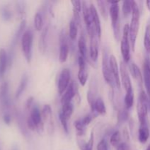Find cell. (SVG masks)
Returning <instances> with one entry per match:
<instances>
[{"label":"cell","mask_w":150,"mask_h":150,"mask_svg":"<svg viewBox=\"0 0 150 150\" xmlns=\"http://www.w3.org/2000/svg\"><path fill=\"white\" fill-rule=\"evenodd\" d=\"M117 150H129V147L127 144L122 142V143H120V144L117 146Z\"/></svg>","instance_id":"bcb514c9"},{"label":"cell","mask_w":150,"mask_h":150,"mask_svg":"<svg viewBox=\"0 0 150 150\" xmlns=\"http://www.w3.org/2000/svg\"><path fill=\"white\" fill-rule=\"evenodd\" d=\"M29 117L32 120L36 125V130L38 133H42L44 130V122L42 121V114L38 107L34 106L30 111Z\"/></svg>","instance_id":"9a60e30c"},{"label":"cell","mask_w":150,"mask_h":150,"mask_svg":"<svg viewBox=\"0 0 150 150\" xmlns=\"http://www.w3.org/2000/svg\"><path fill=\"white\" fill-rule=\"evenodd\" d=\"M78 48H79V54L83 57L86 61H87V48H86V42L83 33H81L80 38L78 41Z\"/></svg>","instance_id":"44dd1931"},{"label":"cell","mask_w":150,"mask_h":150,"mask_svg":"<svg viewBox=\"0 0 150 150\" xmlns=\"http://www.w3.org/2000/svg\"><path fill=\"white\" fill-rule=\"evenodd\" d=\"M146 150H150V144L149 145V146H147V148H146Z\"/></svg>","instance_id":"f907efd6"},{"label":"cell","mask_w":150,"mask_h":150,"mask_svg":"<svg viewBox=\"0 0 150 150\" xmlns=\"http://www.w3.org/2000/svg\"><path fill=\"white\" fill-rule=\"evenodd\" d=\"M120 76H121V83H122V86L124 87L125 92H130V91H133L131 80H130V75H129L126 64L124 62H120Z\"/></svg>","instance_id":"30bf717a"},{"label":"cell","mask_w":150,"mask_h":150,"mask_svg":"<svg viewBox=\"0 0 150 150\" xmlns=\"http://www.w3.org/2000/svg\"><path fill=\"white\" fill-rule=\"evenodd\" d=\"M107 3L111 4L109 8V15L111 20V26H112L113 32H114V38L117 41L120 39V6L119 1H108Z\"/></svg>","instance_id":"7a4b0ae2"},{"label":"cell","mask_w":150,"mask_h":150,"mask_svg":"<svg viewBox=\"0 0 150 150\" xmlns=\"http://www.w3.org/2000/svg\"><path fill=\"white\" fill-rule=\"evenodd\" d=\"M133 103H134V94H133V91L126 92L124 99L125 109L129 110L130 108H131L133 105Z\"/></svg>","instance_id":"4dcf8cb0"},{"label":"cell","mask_w":150,"mask_h":150,"mask_svg":"<svg viewBox=\"0 0 150 150\" xmlns=\"http://www.w3.org/2000/svg\"><path fill=\"white\" fill-rule=\"evenodd\" d=\"M89 9H90L91 16H92V23L94 25V27H95V32H96L97 35H98V39H99V40H100L101 35H102V27H101L100 20L99 15L98 13V10H97L96 7L92 3L90 4Z\"/></svg>","instance_id":"e0dca14e"},{"label":"cell","mask_w":150,"mask_h":150,"mask_svg":"<svg viewBox=\"0 0 150 150\" xmlns=\"http://www.w3.org/2000/svg\"><path fill=\"white\" fill-rule=\"evenodd\" d=\"M130 26L128 24L125 25L123 28V35L120 43V50L122 56L123 61L125 64L128 63L130 59Z\"/></svg>","instance_id":"277c9868"},{"label":"cell","mask_w":150,"mask_h":150,"mask_svg":"<svg viewBox=\"0 0 150 150\" xmlns=\"http://www.w3.org/2000/svg\"><path fill=\"white\" fill-rule=\"evenodd\" d=\"M1 17L4 20L9 21L12 18V13L7 7H3L1 10Z\"/></svg>","instance_id":"f35d334b"},{"label":"cell","mask_w":150,"mask_h":150,"mask_svg":"<svg viewBox=\"0 0 150 150\" xmlns=\"http://www.w3.org/2000/svg\"><path fill=\"white\" fill-rule=\"evenodd\" d=\"M143 79L146 94L150 98V58L146 57L143 64Z\"/></svg>","instance_id":"ac0fdd59"},{"label":"cell","mask_w":150,"mask_h":150,"mask_svg":"<svg viewBox=\"0 0 150 150\" xmlns=\"http://www.w3.org/2000/svg\"><path fill=\"white\" fill-rule=\"evenodd\" d=\"M88 35H89L90 38V42H89V56L93 62H96L98 58V37L95 32V27L92 28L89 32ZM100 42V40H99Z\"/></svg>","instance_id":"52a82bcc"},{"label":"cell","mask_w":150,"mask_h":150,"mask_svg":"<svg viewBox=\"0 0 150 150\" xmlns=\"http://www.w3.org/2000/svg\"><path fill=\"white\" fill-rule=\"evenodd\" d=\"M102 73L104 79L107 82L108 84L110 85L112 89H114V80L111 74V68L109 65V59L108 57V53L106 50L104 49L103 51V57H102Z\"/></svg>","instance_id":"8992f818"},{"label":"cell","mask_w":150,"mask_h":150,"mask_svg":"<svg viewBox=\"0 0 150 150\" xmlns=\"http://www.w3.org/2000/svg\"><path fill=\"white\" fill-rule=\"evenodd\" d=\"M86 60L79 55L78 59V63H79V72H78V79L82 86L86 85V81L88 79V70L86 67Z\"/></svg>","instance_id":"7c38bea8"},{"label":"cell","mask_w":150,"mask_h":150,"mask_svg":"<svg viewBox=\"0 0 150 150\" xmlns=\"http://www.w3.org/2000/svg\"><path fill=\"white\" fill-rule=\"evenodd\" d=\"M149 138V130L147 124L142 125H140L139 130V135H138V139L139 142L141 144H145L148 141Z\"/></svg>","instance_id":"603a6c76"},{"label":"cell","mask_w":150,"mask_h":150,"mask_svg":"<svg viewBox=\"0 0 150 150\" xmlns=\"http://www.w3.org/2000/svg\"><path fill=\"white\" fill-rule=\"evenodd\" d=\"M106 3H107L106 1H102V0L97 1V4H98L100 13L101 16H103V18L105 20H107V19H108V14H109V12H108V8H107Z\"/></svg>","instance_id":"1f68e13d"},{"label":"cell","mask_w":150,"mask_h":150,"mask_svg":"<svg viewBox=\"0 0 150 150\" xmlns=\"http://www.w3.org/2000/svg\"><path fill=\"white\" fill-rule=\"evenodd\" d=\"M0 100L4 113H8L10 107V100L9 97V84L7 82H4L0 87Z\"/></svg>","instance_id":"5bb4252c"},{"label":"cell","mask_w":150,"mask_h":150,"mask_svg":"<svg viewBox=\"0 0 150 150\" xmlns=\"http://www.w3.org/2000/svg\"><path fill=\"white\" fill-rule=\"evenodd\" d=\"M122 13L125 18H127L132 13L131 1L126 0L122 2Z\"/></svg>","instance_id":"8d00e7d4"},{"label":"cell","mask_w":150,"mask_h":150,"mask_svg":"<svg viewBox=\"0 0 150 150\" xmlns=\"http://www.w3.org/2000/svg\"><path fill=\"white\" fill-rule=\"evenodd\" d=\"M71 73L69 69L65 68L62 70L58 81V92L60 95H62L70 83Z\"/></svg>","instance_id":"ba28073f"},{"label":"cell","mask_w":150,"mask_h":150,"mask_svg":"<svg viewBox=\"0 0 150 150\" xmlns=\"http://www.w3.org/2000/svg\"><path fill=\"white\" fill-rule=\"evenodd\" d=\"M42 118L44 124L47 125V128L49 134H53L54 130V125L53 122V115H52V109L50 105L46 104L42 108Z\"/></svg>","instance_id":"9c48e42d"},{"label":"cell","mask_w":150,"mask_h":150,"mask_svg":"<svg viewBox=\"0 0 150 150\" xmlns=\"http://www.w3.org/2000/svg\"><path fill=\"white\" fill-rule=\"evenodd\" d=\"M76 95L79 96V92H78V89L76 84L73 81L70 82V85L68 86L67 89H66L65 92L62 95L61 98V103L62 105L68 103H72V100L74 98H76Z\"/></svg>","instance_id":"2e32d148"},{"label":"cell","mask_w":150,"mask_h":150,"mask_svg":"<svg viewBox=\"0 0 150 150\" xmlns=\"http://www.w3.org/2000/svg\"><path fill=\"white\" fill-rule=\"evenodd\" d=\"M144 45L146 52L150 54V22L146 25L144 37Z\"/></svg>","instance_id":"f546056e"},{"label":"cell","mask_w":150,"mask_h":150,"mask_svg":"<svg viewBox=\"0 0 150 150\" xmlns=\"http://www.w3.org/2000/svg\"><path fill=\"white\" fill-rule=\"evenodd\" d=\"M109 65L111 68V74L114 80V83L117 89H120L121 88V80H120V71L119 69L118 63L116 57L113 54H111L109 57Z\"/></svg>","instance_id":"4fadbf2b"},{"label":"cell","mask_w":150,"mask_h":150,"mask_svg":"<svg viewBox=\"0 0 150 150\" xmlns=\"http://www.w3.org/2000/svg\"><path fill=\"white\" fill-rule=\"evenodd\" d=\"M146 7H147L148 10L150 11V0H148V1H146Z\"/></svg>","instance_id":"c3c4849f"},{"label":"cell","mask_w":150,"mask_h":150,"mask_svg":"<svg viewBox=\"0 0 150 150\" xmlns=\"http://www.w3.org/2000/svg\"><path fill=\"white\" fill-rule=\"evenodd\" d=\"M8 64L9 58L7 51L4 48H1L0 49V77H2L4 75Z\"/></svg>","instance_id":"ffe728a7"},{"label":"cell","mask_w":150,"mask_h":150,"mask_svg":"<svg viewBox=\"0 0 150 150\" xmlns=\"http://www.w3.org/2000/svg\"><path fill=\"white\" fill-rule=\"evenodd\" d=\"M12 150H18V147L16 146H13V149H12Z\"/></svg>","instance_id":"681fc988"},{"label":"cell","mask_w":150,"mask_h":150,"mask_svg":"<svg viewBox=\"0 0 150 150\" xmlns=\"http://www.w3.org/2000/svg\"><path fill=\"white\" fill-rule=\"evenodd\" d=\"M78 26L73 20L70 21L69 24V37L71 40H75L77 38Z\"/></svg>","instance_id":"d6a6232c"},{"label":"cell","mask_w":150,"mask_h":150,"mask_svg":"<svg viewBox=\"0 0 150 150\" xmlns=\"http://www.w3.org/2000/svg\"><path fill=\"white\" fill-rule=\"evenodd\" d=\"M82 13H83V21L86 25V30H87V32H89L94 27V25L92 23L90 9H89V7H88L86 1H82Z\"/></svg>","instance_id":"d6986e66"},{"label":"cell","mask_w":150,"mask_h":150,"mask_svg":"<svg viewBox=\"0 0 150 150\" xmlns=\"http://www.w3.org/2000/svg\"><path fill=\"white\" fill-rule=\"evenodd\" d=\"M149 104V101L147 94L142 90L139 95L137 103V114L140 125L147 124L146 118H147Z\"/></svg>","instance_id":"3957f363"},{"label":"cell","mask_w":150,"mask_h":150,"mask_svg":"<svg viewBox=\"0 0 150 150\" xmlns=\"http://www.w3.org/2000/svg\"><path fill=\"white\" fill-rule=\"evenodd\" d=\"M59 120H60V122H61L62 126L63 127V130L65 131L66 133H69V130H68V126H67V120L63 117L62 114L61 113H59Z\"/></svg>","instance_id":"ab89813d"},{"label":"cell","mask_w":150,"mask_h":150,"mask_svg":"<svg viewBox=\"0 0 150 150\" xmlns=\"http://www.w3.org/2000/svg\"><path fill=\"white\" fill-rule=\"evenodd\" d=\"M71 4H73V9L81 12L82 9V1H71Z\"/></svg>","instance_id":"b9f144b4"},{"label":"cell","mask_w":150,"mask_h":150,"mask_svg":"<svg viewBox=\"0 0 150 150\" xmlns=\"http://www.w3.org/2000/svg\"><path fill=\"white\" fill-rule=\"evenodd\" d=\"M132 13H131V21L130 26V41L131 45L132 51L134 52L136 49V42L137 40L138 33L140 26V10L139 5L136 1H131Z\"/></svg>","instance_id":"6da1fadb"},{"label":"cell","mask_w":150,"mask_h":150,"mask_svg":"<svg viewBox=\"0 0 150 150\" xmlns=\"http://www.w3.org/2000/svg\"><path fill=\"white\" fill-rule=\"evenodd\" d=\"M128 113H127V109L121 110L118 113V122L122 123L124 122L127 121L128 120Z\"/></svg>","instance_id":"74e56055"},{"label":"cell","mask_w":150,"mask_h":150,"mask_svg":"<svg viewBox=\"0 0 150 150\" xmlns=\"http://www.w3.org/2000/svg\"><path fill=\"white\" fill-rule=\"evenodd\" d=\"M95 112L99 115H105L106 114V107L103 100L101 98H98L95 103Z\"/></svg>","instance_id":"83f0119b"},{"label":"cell","mask_w":150,"mask_h":150,"mask_svg":"<svg viewBox=\"0 0 150 150\" xmlns=\"http://www.w3.org/2000/svg\"><path fill=\"white\" fill-rule=\"evenodd\" d=\"M33 101H34V98H32V97H30V98H28L27 100H26V109H29V108H31L32 103H33Z\"/></svg>","instance_id":"7dc6e473"},{"label":"cell","mask_w":150,"mask_h":150,"mask_svg":"<svg viewBox=\"0 0 150 150\" xmlns=\"http://www.w3.org/2000/svg\"><path fill=\"white\" fill-rule=\"evenodd\" d=\"M73 104L72 103H65L62 105V111H60L63 117L66 119L67 120H69L71 117L72 114L73 113Z\"/></svg>","instance_id":"4316f807"},{"label":"cell","mask_w":150,"mask_h":150,"mask_svg":"<svg viewBox=\"0 0 150 150\" xmlns=\"http://www.w3.org/2000/svg\"><path fill=\"white\" fill-rule=\"evenodd\" d=\"M34 26L37 31L42 30V26H43V18L40 13H37L34 17Z\"/></svg>","instance_id":"e575fe53"},{"label":"cell","mask_w":150,"mask_h":150,"mask_svg":"<svg viewBox=\"0 0 150 150\" xmlns=\"http://www.w3.org/2000/svg\"><path fill=\"white\" fill-rule=\"evenodd\" d=\"M28 84V76L27 75L24 74L22 76L21 79V81L19 83L17 89H16V94H15V98L16 99H18L21 96L22 94L23 93L24 90L26 89V86Z\"/></svg>","instance_id":"484cf974"},{"label":"cell","mask_w":150,"mask_h":150,"mask_svg":"<svg viewBox=\"0 0 150 150\" xmlns=\"http://www.w3.org/2000/svg\"><path fill=\"white\" fill-rule=\"evenodd\" d=\"M74 127L76 130V133L78 136H82L86 133V126L83 124L81 120H78L73 123Z\"/></svg>","instance_id":"836d02e7"},{"label":"cell","mask_w":150,"mask_h":150,"mask_svg":"<svg viewBox=\"0 0 150 150\" xmlns=\"http://www.w3.org/2000/svg\"><path fill=\"white\" fill-rule=\"evenodd\" d=\"M48 33V26H45L42 30L40 37L39 39V49L42 54H45L47 48V37Z\"/></svg>","instance_id":"7402d4cb"},{"label":"cell","mask_w":150,"mask_h":150,"mask_svg":"<svg viewBox=\"0 0 150 150\" xmlns=\"http://www.w3.org/2000/svg\"><path fill=\"white\" fill-rule=\"evenodd\" d=\"M97 150H108V144L105 139H101L100 142L98 144Z\"/></svg>","instance_id":"60d3db41"},{"label":"cell","mask_w":150,"mask_h":150,"mask_svg":"<svg viewBox=\"0 0 150 150\" xmlns=\"http://www.w3.org/2000/svg\"><path fill=\"white\" fill-rule=\"evenodd\" d=\"M92 119H93V116H92V114H87V115H86L83 119H82L81 121L85 126H87L90 124Z\"/></svg>","instance_id":"7bdbcfd3"},{"label":"cell","mask_w":150,"mask_h":150,"mask_svg":"<svg viewBox=\"0 0 150 150\" xmlns=\"http://www.w3.org/2000/svg\"><path fill=\"white\" fill-rule=\"evenodd\" d=\"M60 40V48H59V61L60 63H64L67 59L69 55V48L67 40L66 38L65 34L64 31H62L59 37Z\"/></svg>","instance_id":"8fae6325"},{"label":"cell","mask_w":150,"mask_h":150,"mask_svg":"<svg viewBox=\"0 0 150 150\" xmlns=\"http://www.w3.org/2000/svg\"><path fill=\"white\" fill-rule=\"evenodd\" d=\"M26 20H25V19H23V20L21 21V22L18 29L17 31H16V33L15 34L13 41H12V47H13V48L16 45V42H17L19 38L23 35V32L24 31L25 28H26Z\"/></svg>","instance_id":"f1b7e54d"},{"label":"cell","mask_w":150,"mask_h":150,"mask_svg":"<svg viewBox=\"0 0 150 150\" xmlns=\"http://www.w3.org/2000/svg\"><path fill=\"white\" fill-rule=\"evenodd\" d=\"M120 141H121V134H120V131L117 130L111 135V139H110V143L114 147L117 148L120 144Z\"/></svg>","instance_id":"d590c367"},{"label":"cell","mask_w":150,"mask_h":150,"mask_svg":"<svg viewBox=\"0 0 150 150\" xmlns=\"http://www.w3.org/2000/svg\"><path fill=\"white\" fill-rule=\"evenodd\" d=\"M130 71L133 79H136L140 84H142V82H143V76H142L140 68L138 67V65L136 63L133 62L130 64Z\"/></svg>","instance_id":"d4e9b609"},{"label":"cell","mask_w":150,"mask_h":150,"mask_svg":"<svg viewBox=\"0 0 150 150\" xmlns=\"http://www.w3.org/2000/svg\"><path fill=\"white\" fill-rule=\"evenodd\" d=\"M33 43V33L31 29H27L23 32L21 38V49L23 56L28 63L32 60V49Z\"/></svg>","instance_id":"5b68a950"},{"label":"cell","mask_w":150,"mask_h":150,"mask_svg":"<svg viewBox=\"0 0 150 150\" xmlns=\"http://www.w3.org/2000/svg\"><path fill=\"white\" fill-rule=\"evenodd\" d=\"M26 124H27L28 128H29V130H32V131H35V130H36L37 129L36 125H35V122L32 121V120L29 117H28L27 121H26Z\"/></svg>","instance_id":"ee69618b"},{"label":"cell","mask_w":150,"mask_h":150,"mask_svg":"<svg viewBox=\"0 0 150 150\" xmlns=\"http://www.w3.org/2000/svg\"><path fill=\"white\" fill-rule=\"evenodd\" d=\"M94 139H95V136H94V132L92 131L90 133V137H89L88 142H85L82 139H79L77 140V144L79 145V149L81 150H92L94 146Z\"/></svg>","instance_id":"cb8c5ba5"},{"label":"cell","mask_w":150,"mask_h":150,"mask_svg":"<svg viewBox=\"0 0 150 150\" xmlns=\"http://www.w3.org/2000/svg\"><path fill=\"white\" fill-rule=\"evenodd\" d=\"M3 120H4L5 124L10 125V122H11V117H10V114L9 113H4Z\"/></svg>","instance_id":"f6af8a7d"}]
</instances>
